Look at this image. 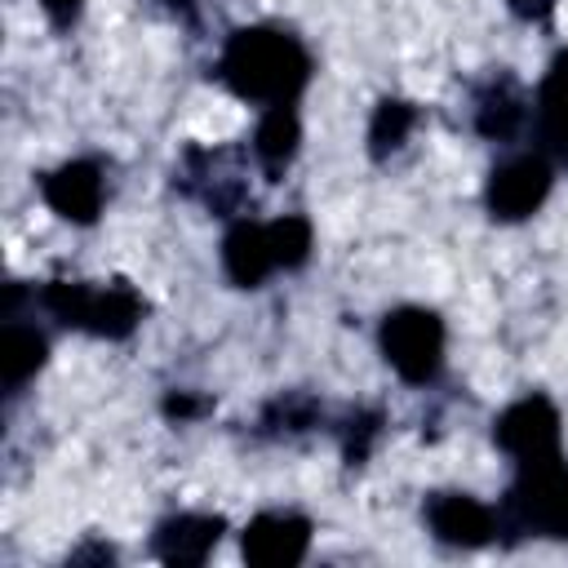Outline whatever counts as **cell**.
<instances>
[{
  "instance_id": "obj_1",
  "label": "cell",
  "mask_w": 568,
  "mask_h": 568,
  "mask_svg": "<svg viewBox=\"0 0 568 568\" xmlns=\"http://www.w3.org/2000/svg\"><path fill=\"white\" fill-rule=\"evenodd\" d=\"M222 75L240 98L280 106L302 93V84L311 75V58L288 31L244 27L222 49Z\"/></svg>"
},
{
  "instance_id": "obj_2",
  "label": "cell",
  "mask_w": 568,
  "mask_h": 568,
  "mask_svg": "<svg viewBox=\"0 0 568 568\" xmlns=\"http://www.w3.org/2000/svg\"><path fill=\"white\" fill-rule=\"evenodd\" d=\"M44 306L71 324V328H89L98 337H129L142 320V302L129 284H111V288H84V284H67L53 280L44 288Z\"/></svg>"
},
{
  "instance_id": "obj_3",
  "label": "cell",
  "mask_w": 568,
  "mask_h": 568,
  "mask_svg": "<svg viewBox=\"0 0 568 568\" xmlns=\"http://www.w3.org/2000/svg\"><path fill=\"white\" fill-rule=\"evenodd\" d=\"M382 351L404 382H430L444 359V324L422 306L390 311L382 324Z\"/></svg>"
},
{
  "instance_id": "obj_4",
  "label": "cell",
  "mask_w": 568,
  "mask_h": 568,
  "mask_svg": "<svg viewBox=\"0 0 568 568\" xmlns=\"http://www.w3.org/2000/svg\"><path fill=\"white\" fill-rule=\"evenodd\" d=\"M497 444L524 466H546L559 453V413L550 408V399L528 395L497 417Z\"/></svg>"
},
{
  "instance_id": "obj_5",
  "label": "cell",
  "mask_w": 568,
  "mask_h": 568,
  "mask_svg": "<svg viewBox=\"0 0 568 568\" xmlns=\"http://www.w3.org/2000/svg\"><path fill=\"white\" fill-rule=\"evenodd\" d=\"M550 191V164L541 155H519L493 169L488 178V209L501 222H519L528 217Z\"/></svg>"
},
{
  "instance_id": "obj_6",
  "label": "cell",
  "mask_w": 568,
  "mask_h": 568,
  "mask_svg": "<svg viewBox=\"0 0 568 568\" xmlns=\"http://www.w3.org/2000/svg\"><path fill=\"white\" fill-rule=\"evenodd\" d=\"M519 519L546 537H568V470L546 462V466H528V479L510 493Z\"/></svg>"
},
{
  "instance_id": "obj_7",
  "label": "cell",
  "mask_w": 568,
  "mask_h": 568,
  "mask_svg": "<svg viewBox=\"0 0 568 568\" xmlns=\"http://www.w3.org/2000/svg\"><path fill=\"white\" fill-rule=\"evenodd\" d=\"M311 546V524L302 515H257L244 528V559L257 568H293Z\"/></svg>"
},
{
  "instance_id": "obj_8",
  "label": "cell",
  "mask_w": 568,
  "mask_h": 568,
  "mask_svg": "<svg viewBox=\"0 0 568 568\" xmlns=\"http://www.w3.org/2000/svg\"><path fill=\"white\" fill-rule=\"evenodd\" d=\"M44 200L67 222H93L102 209V173L89 160H71L44 182Z\"/></svg>"
},
{
  "instance_id": "obj_9",
  "label": "cell",
  "mask_w": 568,
  "mask_h": 568,
  "mask_svg": "<svg viewBox=\"0 0 568 568\" xmlns=\"http://www.w3.org/2000/svg\"><path fill=\"white\" fill-rule=\"evenodd\" d=\"M430 528L448 546H484L493 537V515L466 493H439L430 501Z\"/></svg>"
},
{
  "instance_id": "obj_10",
  "label": "cell",
  "mask_w": 568,
  "mask_h": 568,
  "mask_svg": "<svg viewBox=\"0 0 568 568\" xmlns=\"http://www.w3.org/2000/svg\"><path fill=\"white\" fill-rule=\"evenodd\" d=\"M217 537H222V519L217 515H178V519H169L160 528L155 550H160L164 564L191 568V564H200L217 546Z\"/></svg>"
},
{
  "instance_id": "obj_11",
  "label": "cell",
  "mask_w": 568,
  "mask_h": 568,
  "mask_svg": "<svg viewBox=\"0 0 568 568\" xmlns=\"http://www.w3.org/2000/svg\"><path fill=\"white\" fill-rule=\"evenodd\" d=\"M222 262H226V275H231L235 284H244V288H253V284H262L271 271H280V266H275V253H271V240H266V226H253V222H240V226L226 235Z\"/></svg>"
},
{
  "instance_id": "obj_12",
  "label": "cell",
  "mask_w": 568,
  "mask_h": 568,
  "mask_svg": "<svg viewBox=\"0 0 568 568\" xmlns=\"http://www.w3.org/2000/svg\"><path fill=\"white\" fill-rule=\"evenodd\" d=\"M537 120H541V138L550 142V151H559L568 160V49L550 62V71L541 80Z\"/></svg>"
},
{
  "instance_id": "obj_13",
  "label": "cell",
  "mask_w": 568,
  "mask_h": 568,
  "mask_svg": "<svg viewBox=\"0 0 568 568\" xmlns=\"http://www.w3.org/2000/svg\"><path fill=\"white\" fill-rule=\"evenodd\" d=\"M257 155H262V164L271 169V173H280L293 155H297V142H302V129H297V115L288 111V102H280V106H271L266 115H262V124H257Z\"/></svg>"
},
{
  "instance_id": "obj_14",
  "label": "cell",
  "mask_w": 568,
  "mask_h": 568,
  "mask_svg": "<svg viewBox=\"0 0 568 568\" xmlns=\"http://www.w3.org/2000/svg\"><path fill=\"white\" fill-rule=\"evenodd\" d=\"M44 364V337L36 328H22V324H9L4 328V342H0V368H4V386L18 390L36 368Z\"/></svg>"
},
{
  "instance_id": "obj_15",
  "label": "cell",
  "mask_w": 568,
  "mask_h": 568,
  "mask_svg": "<svg viewBox=\"0 0 568 568\" xmlns=\"http://www.w3.org/2000/svg\"><path fill=\"white\" fill-rule=\"evenodd\" d=\"M413 106L399 102V98H386L377 111H373V124H368V142H373V155H386L395 146H404L408 129H413Z\"/></svg>"
},
{
  "instance_id": "obj_16",
  "label": "cell",
  "mask_w": 568,
  "mask_h": 568,
  "mask_svg": "<svg viewBox=\"0 0 568 568\" xmlns=\"http://www.w3.org/2000/svg\"><path fill=\"white\" fill-rule=\"evenodd\" d=\"M266 240H271L275 266H302L306 253H311V222L297 217V213L275 217V222H266Z\"/></svg>"
},
{
  "instance_id": "obj_17",
  "label": "cell",
  "mask_w": 568,
  "mask_h": 568,
  "mask_svg": "<svg viewBox=\"0 0 568 568\" xmlns=\"http://www.w3.org/2000/svg\"><path fill=\"white\" fill-rule=\"evenodd\" d=\"M519 120H524V106L510 89H493L479 106V133H488V138H510L519 129Z\"/></svg>"
},
{
  "instance_id": "obj_18",
  "label": "cell",
  "mask_w": 568,
  "mask_h": 568,
  "mask_svg": "<svg viewBox=\"0 0 568 568\" xmlns=\"http://www.w3.org/2000/svg\"><path fill=\"white\" fill-rule=\"evenodd\" d=\"M40 4H44V13H49L58 27H67V22L80 13V4H84V0H40Z\"/></svg>"
},
{
  "instance_id": "obj_19",
  "label": "cell",
  "mask_w": 568,
  "mask_h": 568,
  "mask_svg": "<svg viewBox=\"0 0 568 568\" xmlns=\"http://www.w3.org/2000/svg\"><path fill=\"white\" fill-rule=\"evenodd\" d=\"M550 4L555 0H510V9L524 13V18H541V13H550Z\"/></svg>"
}]
</instances>
